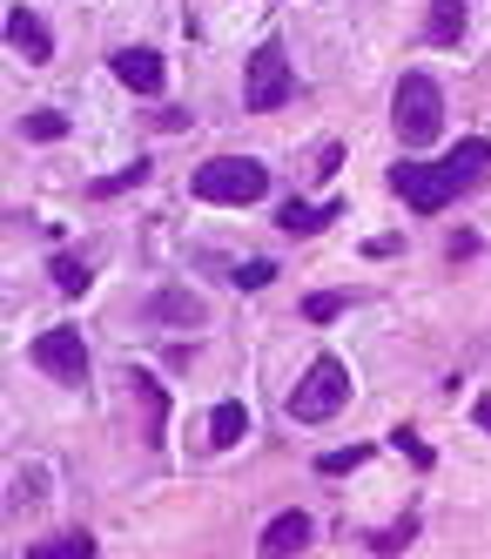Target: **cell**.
I'll list each match as a JSON object with an SVG mask.
<instances>
[{
	"mask_svg": "<svg viewBox=\"0 0 491 559\" xmlns=\"http://www.w3.org/2000/svg\"><path fill=\"white\" fill-rule=\"evenodd\" d=\"M391 122H397V142H411V148L438 142V129H444V95H438L431 74H404V82H397Z\"/></svg>",
	"mask_w": 491,
	"mask_h": 559,
	"instance_id": "cell-1",
	"label": "cell"
},
{
	"mask_svg": "<svg viewBox=\"0 0 491 559\" xmlns=\"http://www.w3.org/2000/svg\"><path fill=\"white\" fill-rule=\"evenodd\" d=\"M270 189V169L250 163V155H216V163L195 169V195L202 203H256Z\"/></svg>",
	"mask_w": 491,
	"mask_h": 559,
	"instance_id": "cell-2",
	"label": "cell"
},
{
	"mask_svg": "<svg viewBox=\"0 0 491 559\" xmlns=\"http://www.w3.org/2000/svg\"><path fill=\"white\" fill-rule=\"evenodd\" d=\"M344 397H350V371H344V357H316V365L303 371V384L290 391V418L316 425V418L344 412Z\"/></svg>",
	"mask_w": 491,
	"mask_h": 559,
	"instance_id": "cell-3",
	"label": "cell"
},
{
	"mask_svg": "<svg viewBox=\"0 0 491 559\" xmlns=\"http://www.w3.org/2000/svg\"><path fill=\"white\" fill-rule=\"evenodd\" d=\"M290 55H283L276 41L270 48H256L250 55V74H242V102H250L256 115H270V108H283V102H290Z\"/></svg>",
	"mask_w": 491,
	"mask_h": 559,
	"instance_id": "cell-4",
	"label": "cell"
},
{
	"mask_svg": "<svg viewBox=\"0 0 491 559\" xmlns=\"http://www.w3.org/2000/svg\"><path fill=\"white\" fill-rule=\"evenodd\" d=\"M391 189H397L418 216L444 210V203L458 195V182H452V169H444V163H397V169H391Z\"/></svg>",
	"mask_w": 491,
	"mask_h": 559,
	"instance_id": "cell-5",
	"label": "cell"
},
{
	"mask_svg": "<svg viewBox=\"0 0 491 559\" xmlns=\"http://www.w3.org/2000/svg\"><path fill=\"white\" fill-rule=\"evenodd\" d=\"M27 357H34L48 378H61V384H81V378H88V344H81L74 331H40Z\"/></svg>",
	"mask_w": 491,
	"mask_h": 559,
	"instance_id": "cell-6",
	"label": "cell"
},
{
	"mask_svg": "<svg viewBox=\"0 0 491 559\" xmlns=\"http://www.w3.org/2000/svg\"><path fill=\"white\" fill-rule=\"evenodd\" d=\"M115 82H121V88H135V95H161L169 68H161L155 48H121V55H115Z\"/></svg>",
	"mask_w": 491,
	"mask_h": 559,
	"instance_id": "cell-7",
	"label": "cell"
},
{
	"mask_svg": "<svg viewBox=\"0 0 491 559\" xmlns=\"http://www.w3.org/2000/svg\"><path fill=\"white\" fill-rule=\"evenodd\" d=\"M310 546V512H276L270 526H263V559H290V552H303Z\"/></svg>",
	"mask_w": 491,
	"mask_h": 559,
	"instance_id": "cell-8",
	"label": "cell"
},
{
	"mask_svg": "<svg viewBox=\"0 0 491 559\" xmlns=\"http://www.w3.org/2000/svg\"><path fill=\"white\" fill-rule=\"evenodd\" d=\"M8 41H14V55H21V61H34V68L55 55L48 27H40V14H27V8H14V14H8Z\"/></svg>",
	"mask_w": 491,
	"mask_h": 559,
	"instance_id": "cell-9",
	"label": "cell"
},
{
	"mask_svg": "<svg viewBox=\"0 0 491 559\" xmlns=\"http://www.w3.org/2000/svg\"><path fill=\"white\" fill-rule=\"evenodd\" d=\"M444 169H452V182H458V189H478V182L491 176V142H458Z\"/></svg>",
	"mask_w": 491,
	"mask_h": 559,
	"instance_id": "cell-10",
	"label": "cell"
},
{
	"mask_svg": "<svg viewBox=\"0 0 491 559\" xmlns=\"http://www.w3.org/2000/svg\"><path fill=\"white\" fill-rule=\"evenodd\" d=\"M331 216H344V203H323V210H310V203H283V236H310V229H323Z\"/></svg>",
	"mask_w": 491,
	"mask_h": 559,
	"instance_id": "cell-11",
	"label": "cell"
},
{
	"mask_svg": "<svg viewBox=\"0 0 491 559\" xmlns=\"http://www.w3.org/2000/svg\"><path fill=\"white\" fill-rule=\"evenodd\" d=\"M242 431H250V412H242V405H216V412H209V445H216V452H229Z\"/></svg>",
	"mask_w": 491,
	"mask_h": 559,
	"instance_id": "cell-12",
	"label": "cell"
},
{
	"mask_svg": "<svg viewBox=\"0 0 491 559\" xmlns=\"http://www.w3.org/2000/svg\"><path fill=\"white\" fill-rule=\"evenodd\" d=\"M27 552L34 559H95V539L88 533H55V539H34Z\"/></svg>",
	"mask_w": 491,
	"mask_h": 559,
	"instance_id": "cell-13",
	"label": "cell"
},
{
	"mask_svg": "<svg viewBox=\"0 0 491 559\" xmlns=\"http://www.w3.org/2000/svg\"><path fill=\"white\" fill-rule=\"evenodd\" d=\"M155 317H169V324H202V297H189V290H161V297H155Z\"/></svg>",
	"mask_w": 491,
	"mask_h": 559,
	"instance_id": "cell-14",
	"label": "cell"
},
{
	"mask_svg": "<svg viewBox=\"0 0 491 559\" xmlns=\"http://www.w3.org/2000/svg\"><path fill=\"white\" fill-rule=\"evenodd\" d=\"M458 27H465V0H438L431 8V41H458Z\"/></svg>",
	"mask_w": 491,
	"mask_h": 559,
	"instance_id": "cell-15",
	"label": "cell"
},
{
	"mask_svg": "<svg viewBox=\"0 0 491 559\" xmlns=\"http://www.w3.org/2000/svg\"><path fill=\"white\" fill-rule=\"evenodd\" d=\"M21 135H27V142H55V135H68V115L40 108V115H27V122H21Z\"/></svg>",
	"mask_w": 491,
	"mask_h": 559,
	"instance_id": "cell-16",
	"label": "cell"
},
{
	"mask_svg": "<svg viewBox=\"0 0 491 559\" xmlns=\"http://www.w3.org/2000/svg\"><path fill=\"white\" fill-rule=\"evenodd\" d=\"M55 290L81 297V290H88V263H81V257H55Z\"/></svg>",
	"mask_w": 491,
	"mask_h": 559,
	"instance_id": "cell-17",
	"label": "cell"
},
{
	"mask_svg": "<svg viewBox=\"0 0 491 559\" xmlns=\"http://www.w3.org/2000/svg\"><path fill=\"white\" fill-rule=\"evenodd\" d=\"M135 391H142V405H148V445H161V418H169V405H161L155 378H135Z\"/></svg>",
	"mask_w": 491,
	"mask_h": 559,
	"instance_id": "cell-18",
	"label": "cell"
},
{
	"mask_svg": "<svg viewBox=\"0 0 491 559\" xmlns=\"http://www.w3.org/2000/svg\"><path fill=\"white\" fill-rule=\"evenodd\" d=\"M411 539H418V519H397L391 533H378V539H371V552H384V559H391V552H404Z\"/></svg>",
	"mask_w": 491,
	"mask_h": 559,
	"instance_id": "cell-19",
	"label": "cell"
},
{
	"mask_svg": "<svg viewBox=\"0 0 491 559\" xmlns=\"http://www.w3.org/2000/svg\"><path fill=\"white\" fill-rule=\"evenodd\" d=\"M357 465H363V452H357V445H350V452H323V459H316V472H323V478H344V472H357Z\"/></svg>",
	"mask_w": 491,
	"mask_h": 559,
	"instance_id": "cell-20",
	"label": "cell"
},
{
	"mask_svg": "<svg viewBox=\"0 0 491 559\" xmlns=\"http://www.w3.org/2000/svg\"><path fill=\"white\" fill-rule=\"evenodd\" d=\"M229 276H236V284H242V290H263V284H270V276H276V263H263V257H256V263H242V270H229Z\"/></svg>",
	"mask_w": 491,
	"mask_h": 559,
	"instance_id": "cell-21",
	"label": "cell"
},
{
	"mask_svg": "<svg viewBox=\"0 0 491 559\" xmlns=\"http://www.w3.org/2000/svg\"><path fill=\"white\" fill-rule=\"evenodd\" d=\"M337 310H344V297H337V290H316V297L303 304V317H310V324H323V317H337Z\"/></svg>",
	"mask_w": 491,
	"mask_h": 559,
	"instance_id": "cell-22",
	"label": "cell"
},
{
	"mask_svg": "<svg viewBox=\"0 0 491 559\" xmlns=\"http://www.w3.org/2000/svg\"><path fill=\"white\" fill-rule=\"evenodd\" d=\"M148 169L142 163H129V169H121V176H108V182H95V195H115V189H129V182H142Z\"/></svg>",
	"mask_w": 491,
	"mask_h": 559,
	"instance_id": "cell-23",
	"label": "cell"
},
{
	"mask_svg": "<svg viewBox=\"0 0 491 559\" xmlns=\"http://www.w3.org/2000/svg\"><path fill=\"white\" fill-rule=\"evenodd\" d=\"M397 445H404V452H411V465H431V445H424V438H418V431H397Z\"/></svg>",
	"mask_w": 491,
	"mask_h": 559,
	"instance_id": "cell-24",
	"label": "cell"
},
{
	"mask_svg": "<svg viewBox=\"0 0 491 559\" xmlns=\"http://www.w3.org/2000/svg\"><path fill=\"white\" fill-rule=\"evenodd\" d=\"M478 425H484V431H491V397H478Z\"/></svg>",
	"mask_w": 491,
	"mask_h": 559,
	"instance_id": "cell-25",
	"label": "cell"
}]
</instances>
